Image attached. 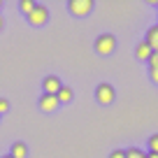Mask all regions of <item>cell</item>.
<instances>
[{"label":"cell","instance_id":"cell-1","mask_svg":"<svg viewBox=\"0 0 158 158\" xmlns=\"http://www.w3.org/2000/svg\"><path fill=\"white\" fill-rule=\"evenodd\" d=\"M93 49H95V54H100V56H112L114 51H116V37H114L112 33H100L98 37H95V42H93Z\"/></svg>","mask_w":158,"mask_h":158},{"label":"cell","instance_id":"cell-2","mask_svg":"<svg viewBox=\"0 0 158 158\" xmlns=\"http://www.w3.org/2000/svg\"><path fill=\"white\" fill-rule=\"evenodd\" d=\"M95 100H98V105H102V107H109V105L116 100V89H114L112 84H107V81H100V84L95 86Z\"/></svg>","mask_w":158,"mask_h":158},{"label":"cell","instance_id":"cell-3","mask_svg":"<svg viewBox=\"0 0 158 158\" xmlns=\"http://www.w3.org/2000/svg\"><path fill=\"white\" fill-rule=\"evenodd\" d=\"M93 7H95L93 0H70V2H68V12L72 16H77V19L89 16L91 12H93Z\"/></svg>","mask_w":158,"mask_h":158},{"label":"cell","instance_id":"cell-4","mask_svg":"<svg viewBox=\"0 0 158 158\" xmlns=\"http://www.w3.org/2000/svg\"><path fill=\"white\" fill-rule=\"evenodd\" d=\"M26 19H28V23L33 26V28H42V26H47V21H49V7L37 2Z\"/></svg>","mask_w":158,"mask_h":158},{"label":"cell","instance_id":"cell-5","mask_svg":"<svg viewBox=\"0 0 158 158\" xmlns=\"http://www.w3.org/2000/svg\"><path fill=\"white\" fill-rule=\"evenodd\" d=\"M60 89H63V81H60V77H56V74H47V77L42 79V93L58 95Z\"/></svg>","mask_w":158,"mask_h":158},{"label":"cell","instance_id":"cell-6","mask_svg":"<svg viewBox=\"0 0 158 158\" xmlns=\"http://www.w3.org/2000/svg\"><path fill=\"white\" fill-rule=\"evenodd\" d=\"M37 107L42 109V112L51 114V112H56V109L60 107V102H58V98H56V95H49V93H42V95H40V100H37Z\"/></svg>","mask_w":158,"mask_h":158},{"label":"cell","instance_id":"cell-7","mask_svg":"<svg viewBox=\"0 0 158 158\" xmlns=\"http://www.w3.org/2000/svg\"><path fill=\"white\" fill-rule=\"evenodd\" d=\"M151 56H153V49L149 47V42H147V40H139L137 47H135V58L142 60V63H149Z\"/></svg>","mask_w":158,"mask_h":158},{"label":"cell","instance_id":"cell-8","mask_svg":"<svg viewBox=\"0 0 158 158\" xmlns=\"http://www.w3.org/2000/svg\"><path fill=\"white\" fill-rule=\"evenodd\" d=\"M10 156L12 158H28V144L26 142H14L10 149Z\"/></svg>","mask_w":158,"mask_h":158},{"label":"cell","instance_id":"cell-9","mask_svg":"<svg viewBox=\"0 0 158 158\" xmlns=\"http://www.w3.org/2000/svg\"><path fill=\"white\" fill-rule=\"evenodd\" d=\"M144 40L149 42V47H151L153 51H158V23L151 26V28L147 30V35H144Z\"/></svg>","mask_w":158,"mask_h":158},{"label":"cell","instance_id":"cell-10","mask_svg":"<svg viewBox=\"0 0 158 158\" xmlns=\"http://www.w3.org/2000/svg\"><path fill=\"white\" fill-rule=\"evenodd\" d=\"M56 98H58V102H60V105H68V102H72L74 91L70 89V86H63V89L58 91V95H56Z\"/></svg>","mask_w":158,"mask_h":158},{"label":"cell","instance_id":"cell-11","mask_svg":"<svg viewBox=\"0 0 158 158\" xmlns=\"http://www.w3.org/2000/svg\"><path fill=\"white\" fill-rule=\"evenodd\" d=\"M126 158H147V151L139 147H128L126 149Z\"/></svg>","mask_w":158,"mask_h":158},{"label":"cell","instance_id":"cell-12","mask_svg":"<svg viewBox=\"0 0 158 158\" xmlns=\"http://www.w3.org/2000/svg\"><path fill=\"white\" fill-rule=\"evenodd\" d=\"M35 5H37V2H33V0H21V2H19V10H21V14L28 16L30 12H33V7H35Z\"/></svg>","mask_w":158,"mask_h":158},{"label":"cell","instance_id":"cell-13","mask_svg":"<svg viewBox=\"0 0 158 158\" xmlns=\"http://www.w3.org/2000/svg\"><path fill=\"white\" fill-rule=\"evenodd\" d=\"M147 144H149V153H158V133H153L147 139Z\"/></svg>","mask_w":158,"mask_h":158},{"label":"cell","instance_id":"cell-14","mask_svg":"<svg viewBox=\"0 0 158 158\" xmlns=\"http://www.w3.org/2000/svg\"><path fill=\"white\" fill-rule=\"evenodd\" d=\"M7 112H10V100H7V98H0V116L7 114Z\"/></svg>","mask_w":158,"mask_h":158},{"label":"cell","instance_id":"cell-15","mask_svg":"<svg viewBox=\"0 0 158 158\" xmlns=\"http://www.w3.org/2000/svg\"><path fill=\"white\" fill-rule=\"evenodd\" d=\"M149 70H158V51H153V56L149 58Z\"/></svg>","mask_w":158,"mask_h":158},{"label":"cell","instance_id":"cell-16","mask_svg":"<svg viewBox=\"0 0 158 158\" xmlns=\"http://www.w3.org/2000/svg\"><path fill=\"white\" fill-rule=\"evenodd\" d=\"M109 158H126V149H114L109 153Z\"/></svg>","mask_w":158,"mask_h":158},{"label":"cell","instance_id":"cell-17","mask_svg":"<svg viewBox=\"0 0 158 158\" xmlns=\"http://www.w3.org/2000/svg\"><path fill=\"white\" fill-rule=\"evenodd\" d=\"M149 79H151L153 84L158 86V70H149Z\"/></svg>","mask_w":158,"mask_h":158},{"label":"cell","instance_id":"cell-18","mask_svg":"<svg viewBox=\"0 0 158 158\" xmlns=\"http://www.w3.org/2000/svg\"><path fill=\"white\" fill-rule=\"evenodd\" d=\"M5 28V19H2V14H0V30Z\"/></svg>","mask_w":158,"mask_h":158},{"label":"cell","instance_id":"cell-19","mask_svg":"<svg viewBox=\"0 0 158 158\" xmlns=\"http://www.w3.org/2000/svg\"><path fill=\"white\" fill-rule=\"evenodd\" d=\"M147 158H158V153H149L147 151Z\"/></svg>","mask_w":158,"mask_h":158},{"label":"cell","instance_id":"cell-20","mask_svg":"<svg viewBox=\"0 0 158 158\" xmlns=\"http://www.w3.org/2000/svg\"><path fill=\"white\" fill-rule=\"evenodd\" d=\"M2 158H12V156H10V153H7V156H2Z\"/></svg>","mask_w":158,"mask_h":158},{"label":"cell","instance_id":"cell-21","mask_svg":"<svg viewBox=\"0 0 158 158\" xmlns=\"http://www.w3.org/2000/svg\"><path fill=\"white\" fill-rule=\"evenodd\" d=\"M0 7H2V0H0Z\"/></svg>","mask_w":158,"mask_h":158},{"label":"cell","instance_id":"cell-22","mask_svg":"<svg viewBox=\"0 0 158 158\" xmlns=\"http://www.w3.org/2000/svg\"><path fill=\"white\" fill-rule=\"evenodd\" d=\"M156 7H158V2H156Z\"/></svg>","mask_w":158,"mask_h":158}]
</instances>
